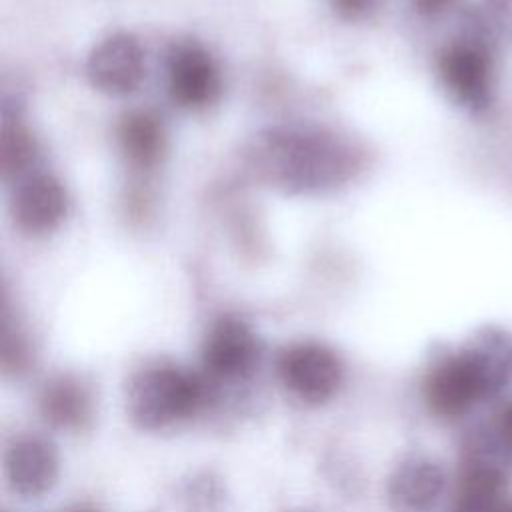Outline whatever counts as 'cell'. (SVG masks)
Instances as JSON below:
<instances>
[{
	"label": "cell",
	"instance_id": "cell-1",
	"mask_svg": "<svg viewBox=\"0 0 512 512\" xmlns=\"http://www.w3.org/2000/svg\"><path fill=\"white\" fill-rule=\"evenodd\" d=\"M252 158L266 182L290 194L334 188L358 166L346 140L314 126L268 128L256 138Z\"/></svg>",
	"mask_w": 512,
	"mask_h": 512
},
{
	"label": "cell",
	"instance_id": "cell-2",
	"mask_svg": "<svg viewBox=\"0 0 512 512\" xmlns=\"http://www.w3.org/2000/svg\"><path fill=\"white\" fill-rule=\"evenodd\" d=\"M214 394L206 374L174 364L140 370L128 386V414L142 430H160L202 412Z\"/></svg>",
	"mask_w": 512,
	"mask_h": 512
},
{
	"label": "cell",
	"instance_id": "cell-3",
	"mask_svg": "<svg viewBox=\"0 0 512 512\" xmlns=\"http://www.w3.org/2000/svg\"><path fill=\"white\" fill-rule=\"evenodd\" d=\"M422 394L428 410L444 420L460 418L478 402L494 398L486 372L470 344L442 356L428 370Z\"/></svg>",
	"mask_w": 512,
	"mask_h": 512
},
{
	"label": "cell",
	"instance_id": "cell-4",
	"mask_svg": "<svg viewBox=\"0 0 512 512\" xmlns=\"http://www.w3.org/2000/svg\"><path fill=\"white\" fill-rule=\"evenodd\" d=\"M436 70L446 94L472 114H484L494 100V54L466 38L438 52Z\"/></svg>",
	"mask_w": 512,
	"mask_h": 512
},
{
	"label": "cell",
	"instance_id": "cell-5",
	"mask_svg": "<svg viewBox=\"0 0 512 512\" xmlns=\"http://www.w3.org/2000/svg\"><path fill=\"white\" fill-rule=\"evenodd\" d=\"M286 390L306 404L328 402L344 380L340 356L320 342H296L284 348L276 362Z\"/></svg>",
	"mask_w": 512,
	"mask_h": 512
},
{
	"label": "cell",
	"instance_id": "cell-6",
	"mask_svg": "<svg viewBox=\"0 0 512 512\" xmlns=\"http://www.w3.org/2000/svg\"><path fill=\"white\" fill-rule=\"evenodd\" d=\"M166 86L172 102L180 108L204 110L220 96V68L202 44L184 40L168 50Z\"/></svg>",
	"mask_w": 512,
	"mask_h": 512
},
{
	"label": "cell",
	"instance_id": "cell-7",
	"mask_svg": "<svg viewBox=\"0 0 512 512\" xmlns=\"http://www.w3.org/2000/svg\"><path fill=\"white\" fill-rule=\"evenodd\" d=\"M260 360V342L242 318H218L202 344V366L210 382H238L248 378Z\"/></svg>",
	"mask_w": 512,
	"mask_h": 512
},
{
	"label": "cell",
	"instance_id": "cell-8",
	"mask_svg": "<svg viewBox=\"0 0 512 512\" xmlns=\"http://www.w3.org/2000/svg\"><path fill=\"white\" fill-rule=\"evenodd\" d=\"M146 74L144 48L136 36L116 32L98 42L86 60L88 82L102 94H132Z\"/></svg>",
	"mask_w": 512,
	"mask_h": 512
},
{
	"label": "cell",
	"instance_id": "cell-9",
	"mask_svg": "<svg viewBox=\"0 0 512 512\" xmlns=\"http://www.w3.org/2000/svg\"><path fill=\"white\" fill-rule=\"evenodd\" d=\"M68 212V194L62 182L46 172L26 176L12 198V216L20 230L32 236L56 230Z\"/></svg>",
	"mask_w": 512,
	"mask_h": 512
},
{
	"label": "cell",
	"instance_id": "cell-10",
	"mask_svg": "<svg viewBox=\"0 0 512 512\" xmlns=\"http://www.w3.org/2000/svg\"><path fill=\"white\" fill-rule=\"evenodd\" d=\"M10 488L24 498H40L58 478V456L42 438L16 440L4 458Z\"/></svg>",
	"mask_w": 512,
	"mask_h": 512
},
{
	"label": "cell",
	"instance_id": "cell-11",
	"mask_svg": "<svg viewBox=\"0 0 512 512\" xmlns=\"http://www.w3.org/2000/svg\"><path fill=\"white\" fill-rule=\"evenodd\" d=\"M446 474L428 458L404 460L388 482V500L398 512H426L442 496Z\"/></svg>",
	"mask_w": 512,
	"mask_h": 512
},
{
	"label": "cell",
	"instance_id": "cell-12",
	"mask_svg": "<svg viewBox=\"0 0 512 512\" xmlns=\"http://www.w3.org/2000/svg\"><path fill=\"white\" fill-rule=\"evenodd\" d=\"M42 418L60 430H84L94 416V396L88 384L72 374L50 378L38 396Z\"/></svg>",
	"mask_w": 512,
	"mask_h": 512
},
{
	"label": "cell",
	"instance_id": "cell-13",
	"mask_svg": "<svg viewBox=\"0 0 512 512\" xmlns=\"http://www.w3.org/2000/svg\"><path fill=\"white\" fill-rule=\"evenodd\" d=\"M118 142L136 168H154L164 154V128L162 122L146 110H132L120 118Z\"/></svg>",
	"mask_w": 512,
	"mask_h": 512
},
{
	"label": "cell",
	"instance_id": "cell-14",
	"mask_svg": "<svg viewBox=\"0 0 512 512\" xmlns=\"http://www.w3.org/2000/svg\"><path fill=\"white\" fill-rule=\"evenodd\" d=\"M460 36L498 54L512 42V10L502 0H482L464 12Z\"/></svg>",
	"mask_w": 512,
	"mask_h": 512
},
{
	"label": "cell",
	"instance_id": "cell-15",
	"mask_svg": "<svg viewBox=\"0 0 512 512\" xmlns=\"http://www.w3.org/2000/svg\"><path fill=\"white\" fill-rule=\"evenodd\" d=\"M476 352L494 396L512 382V332L504 328H484L470 342Z\"/></svg>",
	"mask_w": 512,
	"mask_h": 512
},
{
	"label": "cell",
	"instance_id": "cell-16",
	"mask_svg": "<svg viewBox=\"0 0 512 512\" xmlns=\"http://www.w3.org/2000/svg\"><path fill=\"white\" fill-rule=\"evenodd\" d=\"M36 156V142L28 128L16 120H6L2 126L0 138V170L2 176L14 178L20 176Z\"/></svg>",
	"mask_w": 512,
	"mask_h": 512
},
{
	"label": "cell",
	"instance_id": "cell-17",
	"mask_svg": "<svg viewBox=\"0 0 512 512\" xmlns=\"http://www.w3.org/2000/svg\"><path fill=\"white\" fill-rule=\"evenodd\" d=\"M30 364V348L26 338L10 326L6 314L2 320V366L8 372L20 374Z\"/></svg>",
	"mask_w": 512,
	"mask_h": 512
},
{
	"label": "cell",
	"instance_id": "cell-18",
	"mask_svg": "<svg viewBox=\"0 0 512 512\" xmlns=\"http://www.w3.org/2000/svg\"><path fill=\"white\" fill-rule=\"evenodd\" d=\"M186 502L192 512H216L220 504V490L210 476L196 478V482L186 490Z\"/></svg>",
	"mask_w": 512,
	"mask_h": 512
},
{
	"label": "cell",
	"instance_id": "cell-19",
	"mask_svg": "<svg viewBox=\"0 0 512 512\" xmlns=\"http://www.w3.org/2000/svg\"><path fill=\"white\" fill-rule=\"evenodd\" d=\"M332 8L348 20H354L358 16H362L364 12H368V8L374 4V0H330Z\"/></svg>",
	"mask_w": 512,
	"mask_h": 512
},
{
	"label": "cell",
	"instance_id": "cell-20",
	"mask_svg": "<svg viewBox=\"0 0 512 512\" xmlns=\"http://www.w3.org/2000/svg\"><path fill=\"white\" fill-rule=\"evenodd\" d=\"M496 432L506 442V446L512 450V400H508L492 420Z\"/></svg>",
	"mask_w": 512,
	"mask_h": 512
},
{
	"label": "cell",
	"instance_id": "cell-21",
	"mask_svg": "<svg viewBox=\"0 0 512 512\" xmlns=\"http://www.w3.org/2000/svg\"><path fill=\"white\" fill-rule=\"evenodd\" d=\"M414 10L424 18H434L444 14L456 0H410Z\"/></svg>",
	"mask_w": 512,
	"mask_h": 512
},
{
	"label": "cell",
	"instance_id": "cell-22",
	"mask_svg": "<svg viewBox=\"0 0 512 512\" xmlns=\"http://www.w3.org/2000/svg\"><path fill=\"white\" fill-rule=\"evenodd\" d=\"M66 512H96V510H92V508H84V506H80V508H72V510H66Z\"/></svg>",
	"mask_w": 512,
	"mask_h": 512
},
{
	"label": "cell",
	"instance_id": "cell-23",
	"mask_svg": "<svg viewBox=\"0 0 512 512\" xmlns=\"http://www.w3.org/2000/svg\"><path fill=\"white\" fill-rule=\"evenodd\" d=\"M500 512H512V504H510V502H506V504H504V508H502Z\"/></svg>",
	"mask_w": 512,
	"mask_h": 512
}]
</instances>
